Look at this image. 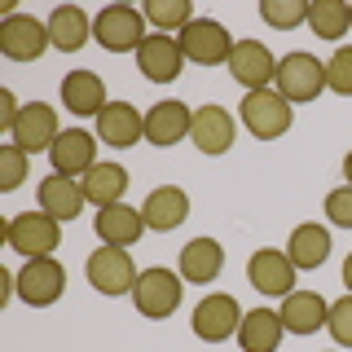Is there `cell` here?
I'll use <instances>...</instances> for the list:
<instances>
[{"label":"cell","mask_w":352,"mask_h":352,"mask_svg":"<svg viewBox=\"0 0 352 352\" xmlns=\"http://www.w3.org/2000/svg\"><path fill=\"white\" fill-rule=\"evenodd\" d=\"M229 75L247 93H260V88H273V80H278V58L260 40H238L234 53H229Z\"/></svg>","instance_id":"8fae6325"},{"label":"cell","mask_w":352,"mask_h":352,"mask_svg":"<svg viewBox=\"0 0 352 352\" xmlns=\"http://www.w3.org/2000/svg\"><path fill=\"white\" fill-rule=\"evenodd\" d=\"M190 124H194V110L185 102H154L146 110V141L150 146H176V141L190 137Z\"/></svg>","instance_id":"d6986e66"},{"label":"cell","mask_w":352,"mask_h":352,"mask_svg":"<svg viewBox=\"0 0 352 352\" xmlns=\"http://www.w3.org/2000/svg\"><path fill=\"white\" fill-rule=\"evenodd\" d=\"M176 40H181L185 62H194V66H229V53L238 44L216 18H194Z\"/></svg>","instance_id":"52a82bcc"},{"label":"cell","mask_w":352,"mask_h":352,"mask_svg":"<svg viewBox=\"0 0 352 352\" xmlns=\"http://www.w3.org/2000/svg\"><path fill=\"white\" fill-rule=\"evenodd\" d=\"M141 14H146V22L154 31H163V36H181L194 22L190 0H150V5H141Z\"/></svg>","instance_id":"f546056e"},{"label":"cell","mask_w":352,"mask_h":352,"mask_svg":"<svg viewBox=\"0 0 352 352\" xmlns=\"http://www.w3.org/2000/svg\"><path fill=\"white\" fill-rule=\"evenodd\" d=\"M88 36H93V22H88V14L80 5H62V9H53L49 14V40H53V49H62V53H80Z\"/></svg>","instance_id":"4316f807"},{"label":"cell","mask_w":352,"mask_h":352,"mask_svg":"<svg viewBox=\"0 0 352 352\" xmlns=\"http://www.w3.org/2000/svg\"><path fill=\"white\" fill-rule=\"evenodd\" d=\"M282 326L291 330V335H313V330H322L326 326V317H330V304L322 300L317 291H291L282 300Z\"/></svg>","instance_id":"7402d4cb"},{"label":"cell","mask_w":352,"mask_h":352,"mask_svg":"<svg viewBox=\"0 0 352 352\" xmlns=\"http://www.w3.org/2000/svg\"><path fill=\"white\" fill-rule=\"evenodd\" d=\"M344 286H348V291H352V256L344 260Z\"/></svg>","instance_id":"8d00e7d4"},{"label":"cell","mask_w":352,"mask_h":352,"mask_svg":"<svg viewBox=\"0 0 352 352\" xmlns=\"http://www.w3.org/2000/svg\"><path fill=\"white\" fill-rule=\"evenodd\" d=\"M308 31L317 40H344L352 31V5H344V0H313L308 5Z\"/></svg>","instance_id":"f1b7e54d"},{"label":"cell","mask_w":352,"mask_h":352,"mask_svg":"<svg viewBox=\"0 0 352 352\" xmlns=\"http://www.w3.org/2000/svg\"><path fill=\"white\" fill-rule=\"evenodd\" d=\"M295 264H291V256L286 251H278V247H260L256 256H251V264H247V278H251V286H256L260 295H273V300H286V295L295 291Z\"/></svg>","instance_id":"7c38bea8"},{"label":"cell","mask_w":352,"mask_h":352,"mask_svg":"<svg viewBox=\"0 0 352 352\" xmlns=\"http://www.w3.org/2000/svg\"><path fill=\"white\" fill-rule=\"evenodd\" d=\"M62 106L71 110V115H102V110L110 106L102 75L97 71H71L62 80Z\"/></svg>","instance_id":"603a6c76"},{"label":"cell","mask_w":352,"mask_h":352,"mask_svg":"<svg viewBox=\"0 0 352 352\" xmlns=\"http://www.w3.org/2000/svg\"><path fill=\"white\" fill-rule=\"evenodd\" d=\"M18 115H22V106H18V97L9 93V88H0V128H14L18 124Z\"/></svg>","instance_id":"d590c367"},{"label":"cell","mask_w":352,"mask_h":352,"mask_svg":"<svg viewBox=\"0 0 352 352\" xmlns=\"http://www.w3.org/2000/svg\"><path fill=\"white\" fill-rule=\"evenodd\" d=\"M326 88L339 97H352V44H339L335 58L326 62Z\"/></svg>","instance_id":"1f68e13d"},{"label":"cell","mask_w":352,"mask_h":352,"mask_svg":"<svg viewBox=\"0 0 352 352\" xmlns=\"http://www.w3.org/2000/svg\"><path fill=\"white\" fill-rule=\"evenodd\" d=\"M326 220L339 229H352V185H339L326 194Z\"/></svg>","instance_id":"e575fe53"},{"label":"cell","mask_w":352,"mask_h":352,"mask_svg":"<svg viewBox=\"0 0 352 352\" xmlns=\"http://www.w3.org/2000/svg\"><path fill=\"white\" fill-rule=\"evenodd\" d=\"M58 137H62L58 110L44 106V102H27V106H22V115H18V124L9 128V141H14L18 150H27V154L53 150V141H58Z\"/></svg>","instance_id":"4fadbf2b"},{"label":"cell","mask_w":352,"mask_h":352,"mask_svg":"<svg viewBox=\"0 0 352 352\" xmlns=\"http://www.w3.org/2000/svg\"><path fill=\"white\" fill-rule=\"evenodd\" d=\"M181 291H185V278H176L172 269H141L137 286H132V304H137L141 317H150V322H163V317H172L176 308H181Z\"/></svg>","instance_id":"8992f818"},{"label":"cell","mask_w":352,"mask_h":352,"mask_svg":"<svg viewBox=\"0 0 352 352\" xmlns=\"http://www.w3.org/2000/svg\"><path fill=\"white\" fill-rule=\"evenodd\" d=\"M344 176H348V185H352V150H348V159H344Z\"/></svg>","instance_id":"74e56055"},{"label":"cell","mask_w":352,"mask_h":352,"mask_svg":"<svg viewBox=\"0 0 352 352\" xmlns=\"http://www.w3.org/2000/svg\"><path fill=\"white\" fill-rule=\"evenodd\" d=\"M190 322H194V335L203 339V344H225V339H234V335H238V326H242V308H238L234 295L212 291V295H203V300H198V308H194Z\"/></svg>","instance_id":"30bf717a"},{"label":"cell","mask_w":352,"mask_h":352,"mask_svg":"<svg viewBox=\"0 0 352 352\" xmlns=\"http://www.w3.org/2000/svg\"><path fill=\"white\" fill-rule=\"evenodd\" d=\"M93 40L106 53H137L146 44V14L132 5H106L93 18Z\"/></svg>","instance_id":"277c9868"},{"label":"cell","mask_w":352,"mask_h":352,"mask_svg":"<svg viewBox=\"0 0 352 352\" xmlns=\"http://www.w3.org/2000/svg\"><path fill=\"white\" fill-rule=\"evenodd\" d=\"M190 141L203 154H229L234 150V115L225 106H198L190 124Z\"/></svg>","instance_id":"ac0fdd59"},{"label":"cell","mask_w":352,"mask_h":352,"mask_svg":"<svg viewBox=\"0 0 352 352\" xmlns=\"http://www.w3.org/2000/svg\"><path fill=\"white\" fill-rule=\"evenodd\" d=\"M326 330L335 335V344H339V348H352V291H348V295H339V300L330 304Z\"/></svg>","instance_id":"836d02e7"},{"label":"cell","mask_w":352,"mask_h":352,"mask_svg":"<svg viewBox=\"0 0 352 352\" xmlns=\"http://www.w3.org/2000/svg\"><path fill=\"white\" fill-rule=\"evenodd\" d=\"M93 229L102 238V247H132V242H141V234H146V216H141V207L115 203V207L97 212Z\"/></svg>","instance_id":"ffe728a7"},{"label":"cell","mask_w":352,"mask_h":352,"mask_svg":"<svg viewBox=\"0 0 352 352\" xmlns=\"http://www.w3.org/2000/svg\"><path fill=\"white\" fill-rule=\"evenodd\" d=\"M49 49H53L49 22H40L31 14H5V22H0V53L9 62H36Z\"/></svg>","instance_id":"9c48e42d"},{"label":"cell","mask_w":352,"mask_h":352,"mask_svg":"<svg viewBox=\"0 0 352 352\" xmlns=\"http://www.w3.org/2000/svg\"><path fill=\"white\" fill-rule=\"evenodd\" d=\"M141 216H146V229H154V234H172V229H181L185 216H190V194H185L181 185H159V190L146 194Z\"/></svg>","instance_id":"e0dca14e"},{"label":"cell","mask_w":352,"mask_h":352,"mask_svg":"<svg viewBox=\"0 0 352 352\" xmlns=\"http://www.w3.org/2000/svg\"><path fill=\"white\" fill-rule=\"evenodd\" d=\"M62 291H66V269L53 256H40V260H27L22 264V273L14 278V295L22 304H31V308H49V304H58L62 300Z\"/></svg>","instance_id":"ba28073f"},{"label":"cell","mask_w":352,"mask_h":352,"mask_svg":"<svg viewBox=\"0 0 352 352\" xmlns=\"http://www.w3.org/2000/svg\"><path fill=\"white\" fill-rule=\"evenodd\" d=\"M141 137H146V115L132 102H110L102 115H97V141H106V146L128 150V146H137Z\"/></svg>","instance_id":"2e32d148"},{"label":"cell","mask_w":352,"mask_h":352,"mask_svg":"<svg viewBox=\"0 0 352 352\" xmlns=\"http://www.w3.org/2000/svg\"><path fill=\"white\" fill-rule=\"evenodd\" d=\"M238 119H242V128H247L251 137L278 141V137H286V132H291V124H295V106L286 102L278 88H260V93H247V97H242Z\"/></svg>","instance_id":"6da1fadb"},{"label":"cell","mask_w":352,"mask_h":352,"mask_svg":"<svg viewBox=\"0 0 352 352\" xmlns=\"http://www.w3.org/2000/svg\"><path fill=\"white\" fill-rule=\"evenodd\" d=\"M260 18L269 22L273 31L308 27V0H264V5H260Z\"/></svg>","instance_id":"4dcf8cb0"},{"label":"cell","mask_w":352,"mask_h":352,"mask_svg":"<svg viewBox=\"0 0 352 352\" xmlns=\"http://www.w3.org/2000/svg\"><path fill=\"white\" fill-rule=\"evenodd\" d=\"M225 269V247L216 238H194L181 247V278L185 282H216Z\"/></svg>","instance_id":"d4e9b609"},{"label":"cell","mask_w":352,"mask_h":352,"mask_svg":"<svg viewBox=\"0 0 352 352\" xmlns=\"http://www.w3.org/2000/svg\"><path fill=\"white\" fill-rule=\"evenodd\" d=\"M137 71L146 75V80H154V84H172L176 75L185 71L181 40H176V36H163V31L146 36V44L137 49Z\"/></svg>","instance_id":"5bb4252c"},{"label":"cell","mask_w":352,"mask_h":352,"mask_svg":"<svg viewBox=\"0 0 352 352\" xmlns=\"http://www.w3.org/2000/svg\"><path fill=\"white\" fill-rule=\"evenodd\" d=\"M286 256H291L295 269H322L330 260V229L308 220V225H295L291 242H286Z\"/></svg>","instance_id":"484cf974"},{"label":"cell","mask_w":352,"mask_h":352,"mask_svg":"<svg viewBox=\"0 0 352 352\" xmlns=\"http://www.w3.org/2000/svg\"><path fill=\"white\" fill-rule=\"evenodd\" d=\"M5 242L27 260L53 256L62 247V220H53L49 212H18L5 225Z\"/></svg>","instance_id":"7a4b0ae2"},{"label":"cell","mask_w":352,"mask_h":352,"mask_svg":"<svg viewBox=\"0 0 352 352\" xmlns=\"http://www.w3.org/2000/svg\"><path fill=\"white\" fill-rule=\"evenodd\" d=\"M84 273H88V286H93L97 295H106V300L132 295V286L141 278L132 256H128V247H97L84 264Z\"/></svg>","instance_id":"3957f363"},{"label":"cell","mask_w":352,"mask_h":352,"mask_svg":"<svg viewBox=\"0 0 352 352\" xmlns=\"http://www.w3.org/2000/svg\"><path fill=\"white\" fill-rule=\"evenodd\" d=\"M84 198L102 212V207H115V203H124V194H128V172L119 168V163H97L93 172L84 176Z\"/></svg>","instance_id":"83f0119b"},{"label":"cell","mask_w":352,"mask_h":352,"mask_svg":"<svg viewBox=\"0 0 352 352\" xmlns=\"http://www.w3.org/2000/svg\"><path fill=\"white\" fill-rule=\"evenodd\" d=\"M282 317L273 308H251L242 313V326H238V348L242 352H278L282 344Z\"/></svg>","instance_id":"cb8c5ba5"},{"label":"cell","mask_w":352,"mask_h":352,"mask_svg":"<svg viewBox=\"0 0 352 352\" xmlns=\"http://www.w3.org/2000/svg\"><path fill=\"white\" fill-rule=\"evenodd\" d=\"M27 159L31 154L27 150H18L14 141H9V146H0V190H18L22 181H27Z\"/></svg>","instance_id":"d6a6232c"},{"label":"cell","mask_w":352,"mask_h":352,"mask_svg":"<svg viewBox=\"0 0 352 352\" xmlns=\"http://www.w3.org/2000/svg\"><path fill=\"white\" fill-rule=\"evenodd\" d=\"M84 185L75 181V176H62V172H53V176H44L40 181V212H49L53 220H75L84 212Z\"/></svg>","instance_id":"44dd1931"},{"label":"cell","mask_w":352,"mask_h":352,"mask_svg":"<svg viewBox=\"0 0 352 352\" xmlns=\"http://www.w3.org/2000/svg\"><path fill=\"white\" fill-rule=\"evenodd\" d=\"M273 88L286 97L291 106H304V102H317L326 93V62H317L313 53H286L278 62V80Z\"/></svg>","instance_id":"5b68a950"},{"label":"cell","mask_w":352,"mask_h":352,"mask_svg":"<svg viewBox=\"0 0 352 352\" xmlns=\"http://www.w3.org/2000/svg\"><path fill=\"white\" fill-rule=\"evenodd\" d=\"M49 159H53V172H62V176H75V181H84V176L97 168V132H84V128H71V132H62V137L53 141Z\"/></svg>","instance_id":"9a60e30c"}]
</instances>
